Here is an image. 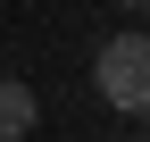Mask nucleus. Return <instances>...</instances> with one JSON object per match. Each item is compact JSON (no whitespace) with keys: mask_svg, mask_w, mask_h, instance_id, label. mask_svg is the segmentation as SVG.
<instances>
[{"mask_svg":"<svg viewBox=\"0 0 150 142\" xmlns=\"http://www.w3.org/2000/svg\"><path fill=\"white\" fill-rule=\"evenodd\" d=\"M92 84H100L108 109L150 117V33H108V42L92 50Z\"/></svg>","mask_w":150,"mask_h":142,"instance_id":"obj_1","label":"nucleus"},{"mask_svg":"<svg viewBox=\"0 0 150 142\" xmlns=\"http://www.w3.org/2000/svg\"><path fill=\"white\" fill-rule=\"evenodd\" d=\"M33 126H42V100H33V84L0 75V142H25Z\"/></svg>","mask_w":150,"mask_h":142,"instance_id":"obj_2","label":"nucleus"},{"mask_svg":"<svg viewBox=\"0 0 150 142\" xmlns=\"http://www.w3.org/2000/svg\"><path fill=\"white\" fill-rule=\"evenodd\" d=\"M117 9H142V0H117Z\"/></svg>","mask_w":150,"mask_h":142,"instance_id":"obj_3","label":"nucleus"}]
</instances>
